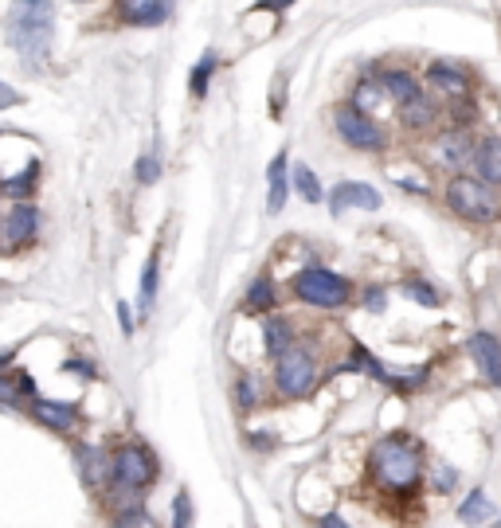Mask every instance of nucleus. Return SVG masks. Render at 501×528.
<instances>
[{"label": "nucleus", "instance_id": "nucleus-1", "mask_svg": "<svg viewBox=\"0 0 501 528\" xmlns=\"http://www.w3.org/2000/svg\"><path fill=\"white\" fill-rule=\"evenodd\" d=\"M423 442L408 435H384L368 450V478L384 493H415L423 482Z\"/></svg>", "mask_w": 501, "mask_h": 528}, {"label": "nucleus", "instance_id": "nucleus-2", "mask_svg": "<svg viewBox=\"0 0 501 528\" xmlns=\"http://www.w3.org/2000/svg\"><path fill=\"white\" fill-rule=\"evenodd\" d=\"M51 20H55V4L47 0H24L8 12V44L16 47L24 59L40 63L51 51Z\"/></svg>", "mask_w": 501, "mask_h": 528}, {"label": "nucleus", "instance_id": "nucleus-3", "mask_svg": "<svg viewBox=\"0 0 501 528\" xmlns=\"http://www.w3.org/2000/svg\"><path fill=\"white\" fill-rule=\"evenodd\" d=\"M110 454V489H126V493H145L149 485L161 478V462L145 442H118Z\"/></svg>", "mask_w": 501, "mask_h": 528}, {"label": "nucleus", "instance_id": "nucleus-4", "mask_svg": "<svg viewBox=\"0 0 501 528\" xmlns=\"http://www.w3.org/2000/svg\"><path fill=\"white\" fill-rule=\"evenodd\" d=\"M290 290L302 306H314V309H345L353 302V282L329 266H302L294 278H290Z\"/></svg>", "mask_w": 501, "mask_h": 528}, {"label": "nucleus", "instance_id": "nucleus-5", "mask_svg": "<svg viewBox=\"0 0 501 528\" xmlns=\"http://www.w3.org/2000/svg\"><path fill=\"white\" fill-rule=\"evenodd\" d=\"M443 200H447V208L455 212L458 220H466V223H494L501 212L498 192L486 188L482 180H474L470 173L447 176V184H443Z\"/></svg>", "mask_w": 501, "mask_h": 528}, {"label": "nucleus", "instance_id": "nucleus-6", "mask_svg": "<svg viewBox=\"0 0 501 528\" xmlns=\"http://www.w3.org/2000/svg\"><path fill=\"white\" fill-rule=\"evenodd\" d=\"M274 392L282 399H290V403H298V399H310L314 396V388H318L321 380V368H318V356L310 345H294L290 352H282L278 360H274Z\"/></svg>", "mask_w": 501, "mask_h": 528}, {"label": "nucleus", "instance_id": "nucleus-7", "mask_svg": "<svg viewBox=\"0 0 501 528\" xmlns=\"http://www.w3.org/2000/svg\"><path fill=\"white\" fill-rule=\"evenodd\" d=\"M329 118H333L337 137H341L353 153H384V149H388V133L380 130V122L368 118V114H361V110H353L349 102H337V106L329 110Z\"/></svg>", "mask_w": 501, "mask_h": 528}, {"label": "nucleus", "instance_id": "nucleus-8", "mask_svg": "<svg viewBox=\"0 0 501 528\" xmlns=\"http://www.w3.org/2000/svg\"><path fill=\"white\" fill-rule=\"evenodd\" d=\"M40 235V208L36 204H12L0 216V251H24Z\"/></svg>", "mask_w": 501, "mask_h": 528}, {"label": "nucleus", "instance_id": "nucleus-9", "mask_svg": "<svg viewBox=\"0 0 501 528\" xmlns=\"http://www.w3.org/2000/svg\"><path fill=\"white\" fill-rule=\"evenodd\" d=\"M40 427L47 431H55V435H71L75 427H79V419H83V411H79V403H71V399H44L36 396L28 407H24Z\"/></svg>", "mask_w": 501, "mask_h": 528}, {"label": "nucleus", "instance_id": "nucleus-10", "mask_svg": "<svg viewBox=\"0 0 501 528\" xmlns=\"http://www.w3.org/2000/svg\"><path fill=\"white\" fill-rule=\"evenodd\" d=\"M427 87H431V94L439 90V94L451 98V102H466V98H470V71L458 67L455 59H435V63L427 67Z\"/></svg>", "mask_w": 501, "mask_h": 528}, {"label": "nucleus", "instance_id": "nucleus-11", "mask_svg": "<svg viewBox=\"0 0 501 528\" xmlns=\"http://www.w3.org/2000/svg\"><path fill=\"white\" fill-rule=\"evenodd\" d=\"M380 192L365 184V180H337L333 192H329V212L341 216L345 208H361V212H380Z\"/></svg>", "mask_w": 501, "mask_h": 528}, {"label": "nucleus", "instance_id": "nucleus-12", "mask_svg": "<svg viewBox=\"0 0 501 528\" xmlns=\"http://www.w3.org/2000/svg\"><path fill=\"white\" fill-rule=\"evenodd\" d=\"M122 28H161L173 20V4H161V0H122L114 4Z\"/></svg>", "mask_w": 501, "mask_h": 528}, {"label": "nucleus", "instance_id": "nucleus-13", "mask_svg": "<svg viewBox=\"0 0 501 528\" xmlns=\"http://www.w3.org/2000/svg\"><path fill=\"white\" fill-rule=\"evenodd\" d=\"M439 118H443V106H439V98L431 90H419L411 102L400 106V126L411 133H431L439 126Z\"/></svg>", "mask_w": 501, "mask_h": 528}, {"label": "nucleus", "instance_id": "nucleus-14", "mask_svg": "<svg viewBox=\"0 0 501 528\" xmlns=\"http://www.w3.org/2000/svg\"><path fill=\"white\" fill-rule=\"evenodd\" d=\"M470 169L474 180H482L486 188L501 192V137H482L474 141V153H470Z\"/></svg>", "mask_w": 501, "mask_h": 528}, {"label": "nucleus", "instance_id": "nucleus-15", "mask_svg": "<svg viewBox=\"0 0 501 528\" xmlns=\"http://www.w3.org/2000/svg\"><path fill=\"white\" fill-rule=\"evenodd\" d=\"M466 352L474 356V364H478V372L501 388V341L494 333H486V329H478V333H470V341H466Z\"/></svg>", "mask_w": 501, "mask_h": 528}, {"label": "nucleus", "instance_id": "nucleus-16", "mask_svg": "<svg viewBox=\"0 0 501 528\" xmlns=\"http://www.w3.org/2000/svg\"><path fill=\"white\" fill-rule=\"evenodd\" d=\"M75 470L87 489H102L110 482V454L102 446H91V442H79L75 446Z\"/></svg>", "mask_w": 501, "mask_h": 528}, {"label": "nucleus", "instance_id": "nucleus-17", "mask_svg": "<svg viewBox=\"0 0 501 528\" xmlns=\"http://www.w3.org/2000/svg\"><path fill=\"white\" fill-rule=\"evenodd\" d=\"M376 87L384 90V98H388V102L404 106V102H411V98L423 90V83H419L411 71H404V67H384V71L376 75Z\"/></svg>", "mask_w": 501, "mask_h": 528}, {"label": "nucleus", "instance_id": "nucleus-18", "mask_svg": "<svg viewBox=\"0 0 501 528\" xmlns=\"http://www.w3.org/2000/svg\"><path fill=\"white\" fill-rule=\"evenodd\" d=\"M298 345V333H294V325L282 317V313H267L263 317V352L278 360L282 352H290Z\"/></svg>", "mask_w": 501, "mask_h": 528}, {"label": "nucleus", "instance_id": "nucleus-19", "mask_svg": "<svg viewBox=\"0 0 501 528\" xmlns=\"http://www.w3.org/2000/svg\"><path fill=\"white\" fill-rule=\"evenodd\" d=\"M286 192H290V157L286 149L274 153V161L267 165V212L278 216L286 208Z\"/></svg>", "mask_w": 501, "mask_h": 528}, {"label": "nucleus", "instance_id": "nucleus-20", "mask_svg": "<svg viewBox=\"0 0 501 528\" xmlns=\"http://www.w3.org/2000/svg\"><path fill=\"white\" fill-rule=\"evenodd\" d=\"M36 399V380L28 372H0V407L20 411Z\"/></svg>", "mask_w": 501, "mask_h": 528}, {"label": "nucleus", "instance_id": "nucleus-21", "mask_svg": "<svg viewBox=\"0 0 501 528\" xmlns=\"http://www.w3.org/2000/svg\"><path fill=\"white\" fill-rule=\"evenodd\" d=\"M231 399H235V407H239L243 415L259 411V407L267 403V384H263V376H259V372H239V376H235V388H231Z\"/></svg>", "mask_w": 501, "mask_h": 528}, {"label": "nucleus", "instance_id": "nucleus-22", "mask_svg": "<svg viewBox=\"0 0 501 528\" xmlns=\"http://www.w3.org/2000/svg\"><path fill=\"white\" fill-rule=\"evenodd\" d=\"M470 153H474V141L462 130H447L439 137V165L451 169V176H455L462 165H470Z\"/></svg>", "mask_w": 501, "mask_h": 528}, {"label": "nucleus", "instance_id": "nucleus-23", "mask_svg": "<svg viewBox=\"0 0 501 528\" xmlns=\"http://www.w3.org/2000/svg\"><path fill=\"white\" fill-rule=\"evenodd\" d=\"M157 282H161V251H153L145 266H141V278H137V313L141 321H149L153 302H157Z\"/></svg>", "mask_w": 501, "mask_h": 528}, {"label": "nucleus", "instance_id": "nucleus-24", "mask_svg": "<svg viewBox=\"0 0 501 528\" xmlns=\"http://www.w3.org/2000/svg\"><path fill=\"white\" fill-rule=\"evenodd\" d=\"M243 309H247V313H271V309H278V294H274L271 274H259V278L247 286V294H243Z\"/></svg>", "mask_w": 501, "mask_h": 528}, {"label": "nucleus", "instance_id": "nucleus-25", "mask_svg": "<svg viewBox=\"0 0 501 528\" xmlns=\"http://www.w3.org/2000/svg\"><path fill=\"white\" fill-rule=\"evenodd\" d=\"M36 184H40V161H28V169L20 176L0 180V192L12 196V204H28V196L36 192Z\"/></svg>", "mask_w": 501, "mask_h": 528}, {"label": "nucleus", "instance_id": "nucleus-26", "mask_svg": "<svg viewBox=\"0 0 501 528\" xmlns=\"http://www.w3.org/2000/svg\"><path fill=\"white\" fill-rule=\"evenodd\" d=\"M490 517H498V509H494V501L486 497V489H470V497L458 505V521H466V525H486Z\"/></svg>", "mask_w": 501, "mask_h": 528}, {"label": "nucleus", "instance_id": "nucleus-27", "mask_svg": "<svg viewBox=\"0 0 501 528\" xmlns=\"http://www.w3.org/2000/svg\"><path fill=\"white\" fill-rule=\"evenodd\" d=\"M290 188H298V196H302L306 204H321V200H325V188H321L318 173H314L306 161L290 165Z\"/></svg>", "mask_w": 501, "mask_h": 528}, {"label": "nucleus", "instance_id": "nucleus-28", "mask_svg": "<svg viewBox=\"0 0 501 528\" xmlns=\"http://www.w3.org/2000/svg\"><path fill=\"white\" fill-rule=\"evenodd\" d=\"M345 102H349L353 110H361V114H368V118H372V114H376V110H380L388 98H384V90L376 87V79H361Z\"/></svg>", "mask_w": 501, "mask_h": 528}, {"label": "nucleus", "instance_id": "nucleus-29", "mask_svg": "<svg viewBox=\"0 0 501 528\" xmlns=\"http://www.w3.org/2000/svg\"><path fill=\"white\" fill-rule=\"evenodd\" d=\"M216 67H220V55H216V51H204V55H200V63H196V67H192V75H188V94H192V98H204V94H208Z\"/></svg>", "mask_w": 501, "mask_h": 528}, {"label": "nucleus", "instance_id": "nucleus-30", "mask_svg": "<svg viewBox=\"0 0 501 528\" xmlns=\"http://www.w3.org/2000/svg\"><path fill=\"white\" fill-rule=\"evenodd\" d=\"M400 290L408 294L411 302H419V306H427V309H435L439 302H443V294H439L431 282H419V278H404V282H400Z\"/></svg>", "mask_w": 501, "mask_h": 528}, {"label": "nucleus", "instance_id": "nucleus-31", "mask_svg": "<svg viewBox=\"0 0 501 528\" xmlns=\"http://www.w3.org/2000/svg\"><path fill=\"white\" fill-rule=\"evenodd\" d=\"M192 521H196L192 493H188V489H177V497H173V528H192Z\"/></svg>", "mask_w": 501, "mask_h": 528}, {"label": "nucleus", "instance_id": "nucleus-32", "mask_svg": "<svg viewBox=\"0 0 501 528\" xmlns=\"http://www.w3.org/2000/svg\"><path fill=\"white\" fill-rule=\"evenodd\" d=\"M388 384H396V388H404V392L423 388V384H427V368H404V372H392Z\"/></svg>", "mask_w": 501, "mask_h": 528}, {"label": "nucleus", "instance_id": "nucleus-33", "mask_svg": "<svg viewBox=\"0 0 501 528\" xmlns=\"http://www.w3.org/2000/svg\"><path fill=\"white\" fill-rule=\"evenodd\" d=\"M110 528H157V521L145 513V509H130V513H118Z\"/></svg>", "mask_w": 501, "mask_h": 528}, {"label": "nucleus", "instance_id": "nucleus-34", "mask_svg": "<svg viewBox=\"0 0 501 528\" xmlns=\"http://www.w3.org/2000/svg\"><path fill=\"white\" fill-rule=\"evenodd\" d=\"M134 176H137V184H157V176H161V161H157L153 153H145V157L134 165Z\"/></svg>", "mask_w": 501, "mask_h": 528}, {"label": "nucleus", "instance_id": "nucleus-35", "mask_svg": "<svg viewBox=\"0 0 501 528\" xmlns=\"http://www.w3.org/2000/svg\"><path fill=\"white\" fill-rule=\"evenodd\" d=\"M431 478H435V489H439V493H451L458 485V470L455 466H447V462H435V466H431Z\"/></svg>", "mask_w": 501, "mask_h": 528}, {"label": "nucleus", "instance_id": "nucleus-36", "mask_svg": "<svg viewBox=\"0 0 501 528\" xmlns=\"http://www.w3.org/2000/svg\"><path fill=\"white\" fill-rule=\"evenodd\" d=\"M63 372H71V376H83V380H94V376H98L91 360H67V364H63Z\"/></svg>", "mask_w": 501, "mask_h": 528}, {"label": "nucleus", "instance_id": "nucleus-37", "mask_svg": "<svg viewBox=\"0 0 501 528\" xmlns=\"http://www.w3.org/2000/svg\"><path fill=\"white\" fill-rule=\"evenodd\" d=\"M20 102H24L20 90H12L8 83H0V110H12V106H20Z\"/></svg>", "mask_w": 501, "mask_h": 528}, {"label": "nucleus", "instance_id": "nucleus-38", "mask_svg": "<svg viewBox=\"0 0 501 528\" xmlns=\"http://www.w3.org/2000/svg\"><path fill=\"white\" fill-rule=\"evenodd\" d=\"M361 302H365L372 313H380V309H384V290H380V286H372V290H365V294H361Z\"/></svg>", "mask_w": 501, "mask_h": 528}, {"label": "nucleus", "instance_id": "nucleus-39", "mask_svg": "<svg viewBox=\"0 0 501 528\" xmlns=\"http://www.w3.org/2000/svg\"><path fill=\"white\" fill-rule=\"evenodd\" d=\"M251 435V446L255 450H274L278 446V439H271V431H247Z\"/></svg>", "mask_w": 501, "mask_h": 528}, {"label": "nucleus", "instance_id": "nucleus-40", "mask_svg": "<svg viewBox=\"0 0 501 528\" xmlns=\"http://www.w3.org/2000/svg\"><path fill=\"white\" fill-rule=\"evenodd\" d=\"M118 321H122V333L130 337V333H134V306H126V302H118Z\"/></svg>", "mask_w": 501, "mask_h": 528}, {"label": "nucleus", "instance_id": "nucleus-41", "mask_svg": "<svg viewBox=\"0 0 501 528\" xmlns=\"http://www.w3.org/2000/svg\"><path fill=\"white\" fill-rule=\"evenodd\" d=\"M314 528H353V525H349V521H341L337 513H325V517H321V521H318Z\"/></svg>", "mask_w": 501, "mask_h": 528}, {"label": "nucleus", "instance_id": "nucleus-42", "mask_svg": "<svg viewBox=\"0 0 501 528\" xmlns=\"http://www.w3.org/2000/svg\"><path fill=\"white\" fill-rule=\"evenodd\" d=\"M12 360H16V349H0V372H8Z\"/></svg>", "mask_w": 501, "mask_h": 528}, {"label": "nucleus", "instance_id": "nucleus-43", "mask_svg": "<svg viewBox=\"0 0 501 528\" xmlns=\"http://www.w3.org/2000/svg\"><path fill=\"white\" fill-rule=\"evenodd\" d=\"M498 528H501V517H498Z\"/></svg>", "mask_w": 501, "mask_h": 528}]
</instances>
